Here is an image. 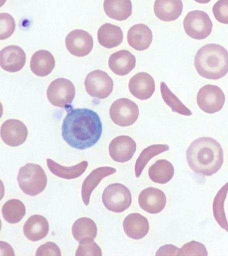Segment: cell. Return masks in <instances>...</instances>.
Masks as SVG:
<instances>
[{"label": "cell", "instance_id": "obj_1", "mask_svg": "<svg viewBox=\"0 0 228 256\" xmlns=\"http://www.w3.org/2000/svg\"><path fill=\"white\" fill-rule=\"evenodd\" d=\"M102 133L101 118L91 110L71 109L63 120V139L74 148L84 150L94 146L101 138Z\"/></svg>", "mask_w": 228, "mask_h": 256}, {"label": "cell", "instance_id": "obj_2", "mask_svg": "<svg viewBox=\"0 0 228 256\" xmlns=\"http://www.w3.org/2000/svg\"><path fill=\"white\" fill-rule=\"evenodd\" d=\"M191 169L197 174L210 176L217 173L224 162V152L220 144L210 137L193 142L186 151Z\"/></svg>", "mask_w": 228, "mask_h": 256}, {"label": "cell", "instance_id": "obj_3", "mask_svg": "<svg viewBox=\"0 0 228 256\" xmlns=\"http://www.w3.org/2000/svg\"><path fill=\"white\" fill-rule=\"evenodd\" d=\"M194 64L202 78L220 80L228 72V51L220 44H206L196 53Z\"/></svg>", "mask_w": 228, "mask_h": 256}, {"label": "cell", "instance_id": "obj_4", "mask_svg": "<svg viewBox=\"0 0 228 256\" xmlns=\"http://www.w3.org/2000/svg\"><path fill=\"white\" fill-rule=\"evenodd\" d=\"M19 188L27 196H34L42 192L48 179L40 165L27 163L19 169L17 177Z\"/></svg>", "mask_w": 228, "mask_h": 256}, {"label": "cell", "instance_id": "obj_5", "mask_svg": "<svg viewBox=\"0 0 228 256\" xmlns=\"http://www.w3.org/2000/svg\"><path fill=\"white\" fill-rule=\"evenodd\" d=\"M102 198L108 210L118 214L128 210L132 204L129 189L120 183H114L105 188Z\"/></svg>", "mask_w": 228, "mask_h": 256}, {"label": "cell", "instance_id": "obj_6", "mask_svg": "<svg viewBox=\"0 0 228 256\" xmlns=\"http://www.w3.org/2000/svg\"><path fill=\"white\" fill-rule=\"evenodd\" d=\"M184 27L190 38L204 40L211 34L213 23L205 12L195 10L190 12L185 17Z\"/></svg>", "mask_w": 228, "mask_h": 256}, {"label": "cell", "instance_id": "obj_7", "mask_svg": "<svg viewBox=\"0 0 228 256\" xmlns=\"http://www.w3.org/2000/svg\"><path fill=\"white\" fill-rule=\"evenodd\" d=\"M75 86L70 80L59 78L51 82L47 90V98L52 105L66 108L71 105L75 97Z\"/></svg>", "mask_w": 228, "mask_h": 256}, {"label": "cell", "instance_id": "obj_8", "mask_svg": "<svg viewBox=\"0 0 228 256\" xmlns=\"http://www.w3.org/2000/svg\"><path fill=\"white\" fill-rule=\"evenodd\" d=\"M112 121L121 127L132 126L136 122L139 116L138 106L127 98L116 100L109 110Z\"/></svg>", "mask_w": 228, "mask_h": 256}, {"label": "cell", "instance_id": "obj_9", "mask_svg": "<svg viewBox=\"0 0 228 256\" xmlns=\"http://www.w3.org/2000/svg\"><path fill=\"white\" fill-rule=\"evenodd\" d=\"M87 94L96 99L104 100L109 97L113 90V80L107 72L101 70L90 72L84 80Z\"/></svg>", "mask_w": 228, "mask_h": 256}, {"label": "cell", "instance_id": "obj_10", "mask_svg": "<svg viewBox=\"0 0 228 256\" xmlns=\"http://www.w3.org/2000/svg\"><path fill=\"white\" fill-rule=\"evenodd\" d=\"M225 102V94L219 86L207 84L198 92V105L206 113H217L224 107Z\"/></svg>", "mask_w": 228, "mask_h": 256}, {"label": "cell", "instance_id": "obj_11", "mask_svg": "<svg viewBox=\"0 0 228 256\" xmlns=\"http://www.w3.org/2000/svg\"><path fill=\"white\" fill-rule=\"evenodd\" d=\"M66 48L70 54L78 57L87 56L93 48V38L87 32L75 30L66 36Z\"/></svg>", "mask_w": 228, "mask_h": 256}, {"label": "cell", "instance_id": "obj_12", "mask_svg": "<svg viewBox=\"0 0 228 256\" xmlns=\"http://www.w3.org/2000/svg\"><path fill=\"white\" fill-rule=\"evenodd\" d=\"M28 132L22 122L17 120H8L1 126V138L5 144L17 147L26 140Z\"/></svg>", "mask_w": 228, "mask_h": 256}, {"label": "cell", "instance_id": "obj_13", "mask_svg": "<svg viewBox=\"0 0 228 256\" xmlns=\"http://www.w3.org/2000/svg\"><path fill=\"white\" fill-rule=\"evenodd\" d=\"M109 155L115 162H127L132 158L137 150L134 140L128 136H120L110 143Z\"/></svg>", "mask_w": 228, "mask_h": 256}, {"label": "cell", "instance_id": "obj_14", "mask_svg": "<svg viewBox=\"0 0 228 256\" xmlns=\"http://www.w3.org/2000/svg\"><path fill=\"white\" fill-rule=\"evenodd\" d=\"M139 204L145 212L157 214L166 208V196L160 189L149 187L141 191L139 196Z\"/></svg>", "mask_w": 228, "mask_h": 256}, {"label": "cell", "instance_id": "obj_15", "mask_svg": "<svg viewBox=\"0 0 228 256\" xmlns=\"http://www.w3.org/2000/svg\"><path fill=\"white\" fill-rule=\"evenodd\" d=\"M26 61V56L23 49L16 45L3 48L0 52V66L9 72H16L22 70Z\"/></svg>", "mask_w": 228, "mask_h": 256}, {"label": "cell", "instance_id": "obj_16", "mask_svg": "<svg viewBox=\"0 0 228 256\" xmlns=\"http://www.w3.org/2000/svg\"><path fill=\"white\" fill-rule=\"evenodd\" d=\"M129 88L137 99L149 100L155 92L154 78L147 72H139L130 80Z\"/></svg>", "mask_w": 228, "mask_h": 256}, {"label": "cell", "instance_id": "obj_17", "mask_svg": "<svg viewBox=\"0 0 228 256\" xmlns=\"http://www.w3.org/2000/svg\"><path fill=\"white\" fill-rule=\"evenodd\" d=\"M123 226L126 235L133 240L142 239L149 231L148 220L138 212L129 214L126 216Z\"/></svg>", "mask_w": 228, "mask_h": 256}, {"label": "cell", "instance_id": "obj_18", "mask_svg": "<svg viewBox=\"0 0 228 256\" xmlns=\"http://www.w3.org/2000/svg\"><path fill=\"white\" fill-rule=\"evenodd\" d=\"M117 170L113 167H100L92 171L84 180L82 186V198L84 204H89L90 196L94 189L97 187L101 181L106 177L115 174Z\"/></svg>", "mask_w": 228, "mask_h": 256}, {"label": "cell", "instance_id": "obj_19", "mask_svg": "<svg viewBox=\"0 0 228 256\" xmlns=\"http://www.w3.org/2000/svg\"><path fill=\"white\" fill-rule=\"evenodd\" d=\"M127 41L129 46L135 50H147L152 43V31L147 25L143 24H135L128 32Z\"/></svg>", "mask_w": 228, "mask_h": 256}, {"label": "cell", "instance_id": "obj_20", "mask_svg": "<svg viewBox=\"0 0 228 256\" xmlns=\"http://www.w3.org/2000/svg\"><path fill=\"white\" fill-rule=\"evenodd\" d=\"M136 66V58L132 53L126 50L118 51L111 55L109 60L110 70L119 76L130 74Z\"/></svg>", "mask_w": 228, "mask_h": 256}, {"label": "cell", "instance_id": "obj_21", "mask_svg": "<svg viewBox=\"0 0 228 256\" xmlns=\"http://www.w3.org/2000/svg\"><path fill=\"white\" fill-rule=\"evenodd\" d=\"M184 4L182 0H155L154 12L164 22L176 20L182 15Z\"/></svg>", "mask_w": 228, "mask_h": 256}, {"label": "cell", "instance_id": "obj_22", "mask_svg": "<svg viewBox=\"0 0 228 256\" xmlns=\"http://www.w3.org/2000/svg\"><path fill=\"white\" fill-rule=\"evenodd\" d=\"M23 230L25 238L29 241H40L48 234V222L44 216L34 214L25 222Z\"/></svg>", "mask_w": 228, "mask_h": 256}, {"label": "cell", "instance_id": "obj_23", "mask_svg": "<svg viewBox=\"0 0 228 256\" xmlns=\"http://www.w3.org/2000/svg\"><path fill=\"white\" fill-rule=\"evenodd\" d=\"M55 68V59L51 52L46 50H40L31 56L30 68L31 72L38 76H49Z\"/></svg>", "mask_w": 228, "mask_h": 256}, {"label": "cell", "instance_id": "obj_24", "mask_svg": "<svg viewBox=\"0 0 228 256\" xmlns=\"http://www.w3.org/2000/svg\"><path fill=\"white\" fill-rule=\"evenodd\" d=\"M97 36L99 44L107 48L119 46L123 40V32L121 28L110 23H106L99 28Z\"/></svg>", "mask_w": 228, "mask_h": 256}, {"label": "cell", "instance_id": "obj_25", "mask_svg": "<svg viewBox=\"0 0 228 256\" xmlns=\"http://www.w3.org/2000/svg\"><path fill=\"white\" fill-rule=\"evenodd\" d=\"M104 10L110 18L123 21L132 14L131 0H105Z\"/></svg>", "mask_w": 228, "mask_h": 256}, {"label": "cell", "instance_id": "obj_26", "mask_svg": "<svg viewBox=\"0 0 228 256\" xmlns=\"http://www.w3.org/2000/svg\"><path fill=\"white\" fill-rule=\"evenodd\" d=\"M46 162L49 170L53 174L56 175L59 178L67 179V180L77 178L82 176L87 169L88 165L87 161H82L75 166H63L50 158L46 160Z\"/></svg>", "mask_w": 228, "mask_h": 256}, {"label": "cell", "instance_id": "obj_27", "mask_svg": "<svg viewBox=\"0 0 228 256\" xmlns=\"http://www.w3.org/2000/svg\"><path fill=\"white\" fill-rule=\"evenodd\" d=\"M174 167L167 160H159L149 169V176L155 183L164 184L170 182L174 176Z\"/></svg>", "mask_w": 228, "mask_h": 256}, {"label": "cell", "instance_id": "obj_28", "mask_svg": "<svg viewBox=\"0 0 228 256\" xmlns=\"http://www.w3.org/2000/svg\"><path fill=\"white\" fill-rule=\"evenodd\" d=\"M72 236L76 241L84 238L95 239L97 236V227L91 218H81L74 222L72 228Z\"/></svg>", "mask_w": 228, "mask_h": 256}, {"label": "cell", "instance_id": "obj_29", "mask_svg": "<svg viewBox=\"0 0 228 256\" xmlns=\"http://www.w3.org/2000/svg\"><path fill=\"white\" fill-rule=\"evenodd\" d=\"M25 206L21 200H11L3 204L1 214L5 222L15 224L20 222L25 216Z\"/></svg>", "mask_w": 228, "mask_h": 256}, {"label": "cell", "instance_id": "obj_30", "mask_svg": "<svg viewBox=\"0 0 228 256\" xmlns=\"http://www.w3.org/2000/svg\"><path fill=\"white\" fill-rule=\"evenodd\" d=\"M228 192V182L218 191L214 198L213 202V212L214 218L220 227L228 232V222L226 218L224 202Z\"/></svg>", "mask_w": 228, "mask_h": 256}, {"label": "cell", "instance_id": "obj_31", "mask_svg": "<svg viewBox=\"0 0 228 256\" xmlns=\"http://www.w3.org/2000/svg\"><path fill=\"white\" fill-rule=\"evenodd\" d=\"M170 147L166 144H155L151 145L143 150L142 152L139 155L135 164V175L137 178H139L147 163L150 161L151 158L164 152L168 151Z\"/></svg>", "mask_w": 228, "mask_h": 256}, {"label": "cell", "instance_id": "obj_32", "mask_svg": "<svg viewBox=\"0 0 228 256\" xmlns=\"http://www.w3.org/2000/svg\"><path fill=\"white\" fill-rule=\"evenodd\" d=\"M161 94L165 103L172 109L173 112H176L181 115L192 116V112L189 110L176 94L169 88L166 82H161L160 84Z\"/></svg>", "mask_w": 228, "mask_h": 256}, {"label": "cell", "instance_id": "obj_33", "mask_svg": "<svg viewBox=\"0 0 228 256\" xmlns=\"http://www.w3.org/2000/svg\"><path fill=\"white\" fill-rule=\"evenodd\" d=\"M79 246L76 250V256H102V250L92 238L80 240Z\"/></svg>", "mask_w": 228, "mask_h": 256}, {"label": "cell", "instance_id": "obj_34", "mask_svg": "<svg viewBox=\"0 0 228 256\" xmlns=\"http://www.w3.org/2000/svg\"><path fill=\"white\" fill-rule=\"evenodd\" d=\"M15 20L7 13L0 14V40H5L14 32Z\"/></svg>", "mask_w": 228, "mask_h": 256}, {"label": "cell", "instance_id": "obj_35", "mask_svg": "<svg viewBox=\"0 0 228 256\" xmlns=\"http://www.w3.org/2000/svg\"><path fill=\"white\" fill-rule=\"evenodd\" d=\"M206 246L200 242L192 241L185 244L179 251L178 256H208Z\"/></svg>", "mask_w": 228, "mask_h": 256}, {"label": "cell", "instance_id": "obj_36", "mask_svg": "<svg viewBox=\"0 0 228 256\" xmlns=\"http://www.w3.org/2000/svg\"><path fill=\"white\" fill-rule=\"evenodd\" d=\"M213 13L218 22L228 24V0H218L214 6Z\"/></svg>", "mask_w": 228, "mask_h": 256}, {"label": "cell", "instance_id": "obj_37", "mask_svg": "<svg viewBox=\"0 0 228 256\" xmlns=\"http://www.w3.org/2000/svg\"><path fill=\"white\" fill-rule=\"evenodd\" d=\"M36 256H61V251L58 246L53 242H47L40 246L37 250Z\"/></svg>", "mask_w": 228, "mask_h": 256}, {"label": "cell", "instance_id": "obj_38", "mask_svg": "<svg viewBox=\"0 0 228 256\" xmlns=\"http://www.w3.org/2000/svg\"><path fill=\"white\" fill-rule=\"evenodd\" d=\"M180 249L174 245H166L159 248L156 256H178Z\"/></svg>", "mask_w": 228, "mask_h": 256}, {"label": "cell", "instance_id": "obj_39", "mask_svg": "<svg viewBox=\"0 0 228 256\" xmlns=\"http://www.w3.org/2000/svg\"><path fill=\"white\" fill-rule=\"evenodd\" d=\"M196 2L199 4H208L210 2L211 0H195Z\"/></svg>", "mask_w": 228, "mask_h": 256}]
</instances>
